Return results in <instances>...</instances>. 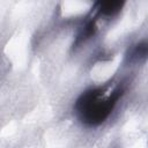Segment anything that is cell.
Wrapping results in <instances>:
<instances>
[{
	"mask_svg": "<svg viewBox=\"0 0 148 148\" xmlns=\"http://www.w3.org/2000/svg\"><path fill=\"white\" fill-rule=\"evenodd\" d=\"M123 95V88L117 87L110 94L104 88H91L84 91L75 103L80 119L90 126L102 124L112 112Z\"/></svg>",
	"mask_w": 148,
	"mask_h": 148,
	"instance_id": "obj_1",
	"label": "cell"
},
{
	"mask_svg": "<svg viewBox=\"0 0 148 148\" xmlns=\"http://www.w3.org/2000/svg\"><path fill=\"white\" fill-rule=\"evenodd\" d=\"M124 2L121 1H104V2H98V13L104 16H112L116 13H118Z\"/></svg>",
	"mask_w": 148,
	"mask_h": 148,
	"instance_id": "obj_2",
	"label": "cell"
}]
</instances>
